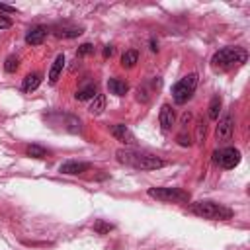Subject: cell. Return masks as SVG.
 <instances>
[{
    "label": "cell",
    "instance_id": "cell-1",
    "mask_svg": "<svg viewBox=\"0 0 250 250\" xmlns=\"http://www.w3.org/2000/svg\"><path fill=\"white\" fill-rule=\"evenodd\" d=\"M117 160L121 164L133 166L137 170H156L162 168L166 162L150 152H143V150H133V148H119L117 150Z\"/></svg>",
    "mask_w": 250,
    "mask_h": 250
},
{
    "label": "cell",
    "instance_id": "cell-2",
    "mask_svg": "<svg viewBox=\"0 0 250 250\" xmlns=\"http://www.w3.org/2000/svg\"><path fill=\"white\" fill-rule=\"evenodd\" d=\"M189 211L197 217H203V219H209V221H227V219H232V209L223 205V203H217V201H211V199H201V201H195L189 205Z\"/></svg>",
    "mask_w": 250,
    "mask_h": 250
},
{
    "label": "cell",
    "instance_id": "cell-3",
    "mask_svg": "<svg viewBox=\"0 0 250 250\" xmlns=\"http://www.w3.org/2000/svg\"><path fill=\"white\" fill-rule=\"evenodd\" d=\"M248 59V53L240 47H225V49H219L213 59H211V64L215 68H221V70H229L232 66H238L242 62H246Z\"/></svg>",
    "mask_w": 250,
    "mask_h": 250
},
{
    "label": "cell",
    "instance_id": "cell-4",
    "mask_svg": "<svg viewBox=\"0 0 250 250\" xmlns=\"http://www.w3.org/2000/svg\"><path fill=\"white\" fill-rule=\"evenodd\" d=\"M148 197L164 201V203H188L189 193L182 188H148L146 189Z\"/></svg>",
    "mask_w": 250,
    "mask_h": 250
},
{
    "label": "cell",
    "instance_id": "cell-5",
    "mask_svg": "<svg viewBox=\"0 0 250 250\" xmlns=\"http://www.w3.org/2000/svg\"><path fill=\"white\" fill-rule=\"evenodd\" d=\"M195 88H197V74L191 72V74L184 76L182 80H178L172 86V98H174V102L176 104H186L193 96Z\"/></svg>",
    "mask_w": 250,
    "mask_h": 250
},
{
    "label": "cell",
    "instance_id": "cell-6",
    "mask_svg": "<svg viewBox=\"0 0 250 250\" xmlns=\"http://www.w3.org/2000/svg\"><path fill=\"white\" fill-rule=\"evenodd\" d=\"M213 156H215V162H217L219 166L227 168V170L234 168V166L240 162V150L234 148V146H225V148L217 150Z\"/></svg>",
    "mask_w": 250,
    "mask_h": 250
},
{
    "label": "cell",
    "instance_id": "cell-7",
    "mask_svg": "<svg viewBox=\"0 0 250 250\" xmlns=\"http://www.w3.org/2000/svg\"><path fill=\"white\" fill-rule=\"evenodd\" d=\"M232 131H234V121H232V115H223L219 119V125H217V139L219 141H230L232 139Z\"/></svg>",
    "mask_w": 250,
    "mask_h": 250
},
{
    "label": "cell",
    "instance_id": "cell-8",
    "mask_svg": "<svg viewBox=\"0 0 250 250\" xmlns=\"http://www.w3.org/2000/svg\"><path fill=\"white\" fill-rule=\"evenodd\" d=\"M111 135L117 139V141H121L123 145H137V139H135V135L129 131V127L125 125V123H115L113 127H111Z\"/></svg>",
    "mask_w": 250,
    "mask_h": 250
},
{
    "label": "cell",
    "instance_id": "cell-9",
    "mask_svg": "<svg viewBox=\"0 0 250 250\" xmlns=\"http://www.w3.org/2000/svg\"><path fill=\"white\" fill-rule=\"evenodd\" d=\"M53 33H55L57 37L72 39V37H78V35L82 33V27H80V25H72V23L64 21V23H57V25H53Z\"/></svg>",
    "mask_w": 250,
    "mask_h": 250
},
{
    "label": "cell",
    "instance_id": "cell-10",
    "mask_svg": "<svg viewBox=\"0 0 250 250\" xmlns=\"http://www.w3.org/2000/svg\"><path fill=\"white\" fill-rule=\"evenodd\" d=\"M90 170V164L88 162H78V160H68L64 164H61L59 172L61 174H66V176H76V174H84Z\"/></svg>",
    "mask_w": 250,
    "mask_h": 250
},
{
    "label": "cell",
    "instance_id": "cell-11",
    "mask_svg": "<svg viewBox=\"0 0 250 250\" xmlns=\"http://www.w3.org/2000/svg\"><path fill=\"white\" fill-rule=\"evenodd\" d=\"M174 121H176L174 109H172L168 104H164V105L160 107V113H158V123H160V129H162L164 133H168V131L172 129Z\"/></svg>",
    "mask_w": 250,
    "mask_h": 250
},
{
    "label": "cell",
    "instance_id": "cell-12",
    "mask_svg": "<svg viewBox=\"0 0 250 250\" xmlns=\"http://www.w3.org/2000/svg\"><path fill=\"white\" fill-rule=\"evenodd\" d=\"M47 37V27L45 25H35L25 33V43L29 45H41L43 39Z\"/></svg>",
    "mask_w": 250,
    "mask_h": 250
},
{
    "label": "cell",
    "instance_id": "cell-13",
    "mask_svg": "<svg viewBox=\"0 0 250 250\" xmlns=\"http://www.w3.org/2000/svg\"><path fill=\"white\" fill-rule=\"evenodd\" d=\"M107 90L111 94H115V96H125L129 92V84L125 80H121V78H109L107 80Z\"/></svg>",
    "mask_w": 250,
    "mask_h": 250
},
{
    "label": "cell",
    "instance_id": "cell-14",
    "mask_svg": "<svg viewBox=\"0 0 250 250\" xmlns=\"http://www.w3.org/2000/svg\"><path fill=\"white\" fill-rule=\"evenodd\" d=\"M62 68H64V55H57V59L53 61L51 70H49V82H51V84H55V82L59 80Z\"/></svg>",
    "mask_w": 250,
    "mask_h": 250
},
{
    "label": "cell",
    "instance_id": "cell-15",
    "mask_svg": "<svg viewBox=\"0 0 250 250\" xmlns=\"http://www.w3.org/2000/svg\"><path fill=\"white\" fill-rule=\"evenodd\" d=\"M39 84H41V74L39 72H31V74H27L23 78L21 88H23V92H33V90L39 88Z\"/></svg>",
    "mask_w": 250,
    "mask_h": 250
},
{
    "label": "cell",
    "instance_id": "cell-16",
    "mask_svg": "<svg viewBox=\"0 0 250 250\" xmlns=\"http://www.w3.org/2000/svg\"><path fill=\"white\" fill-rule=\"evenodd\" d=\"M104 109H105V96H104V94H96V98L92 100L88 111H90L92 115H100Z\"/></svg>",
    "mask_w": 250,
    "mask_h": 250
},
{
    "label": "cell",
    "instance_id": "cell-17",
    "mask_svg": "<svg viewBox=\"0 0 250 250\" xmlns=\"http://www.w3.org/2000/svg\"><path fill=\"white\" fill-rule=\"evenodd\" d=\"M137 61H139V53H137L135 49H129V51H125L123 57H121V66L133 68V66L137 64Z\"/></svg>",
    "mask_w": 250,
    "mask_h": 250
},
{
    "label": "cell",
    "instance_id": "cell-18",
    "mask_svg": "<svg viewBox=\"0 0 250 250\" xmlns=\"http://www.w3.org/2000/svg\"><path fill=\"white\" fill-rule=\"evenodd\" d=\"M96 94H98L96 86H94V84H88V86H84V88H80V90L76 92V100H80V102L94 100V98H96Z\"/></svg>",
    "mask_w": 250,
    "mask_h": 250
},
{
    "label": "cell",
    "instance_id": "cell-19",
    "mask_svg": "<svg viewBox=\"0 0 250 250\" xmlns=\"http://www.w3.org/2000/svg\"><path fill=\"white\" fill-rule=\"evenodd\" d=\"M25 152H27V156H33V158H47V154H49V150L41 145H29L25 148Z\"/></svg>",
    "mask_w": 250,
    "mask_h": 250
},
{
    "label": "cell",
    "instance_id": "cell-20",
    "mask_svg": "<svg viewBox=\"0 0 250 250\" xmlns=\"http://www.w3.org/2000/svg\"><path fill=\"white\" fill-rule=\"evenodd\" d=\"M219 111H221V96H213V100L209 104V117L219 119Z\"/></svg>",
    "mask_w": 250,
    "mask_h": 250
},
{
    "label": "cell",
    "instance_id": "cell-21",
    "mask_svg": "<svg viewBox=\"0 0 250 250\" xmlns=\"http://www.w3.org/2000/svg\"><path fill=\"white\" fill-rule=\"evenodd\" d=\"M18 66H20V59H18V57H8V59H6V62H4L6 72H16V70H18Z\"/></svg>",
    "mask_w": 250,
    "mask_h": 250
},
{
    "label": "cell",
    "instance_id": "cell-22",
    "mask_svg": "<svg viewBox=\"0 0 250 250\" xmlns=\"http://www.w3.org/2000/svg\"><path fill=\"white\" fill-rule=\"evenodd\" d=\"M113 227L109 225V223H104V221H98L96 225H94V230L98 232V234H105V232H109Z\"/></svg>",
    "mask_w": 250,
    "mask_h": 250
},
{
    "label": "cell",
    "instance_id": "cell-23",
    "mask_svg": "<svg viewBox=\"0 0 250 250\" xmlns=\"http://www.w3.org/2000/svg\"><path fill=\"white\" fill-rule=\"evenodd\" d=\"M92 51H94V45L92 43H82L78 47V55H90Z\"/></svg>",
    "mask_w": 250,
    "mask_h": 250
},
{
    "label": "cell",
    "instance_id": "cell-24",
    "mask_svg": "<svg viewBox=\"0 0 250 250\" xmlns=\"http://www.w3.org/2000/svg\"><path fill=\"white\" fill-rule=\"evenodd\" d=\"M8 27H12V20L8 16L0 14V29H8Z\"/></svg>",
    "mask_w": 250,
    "mask_h": 250
},
{
    "label": "cell",
    "instance_id": "cell-25",
    "mask_svg": "<svg viewBox=\"0 0 250 250\" xmlns=\"http://www.w3.org/2000/svg\"><path fill=\"white\" fill-rule=\"evenodd\" d=\"M4 12H8V14H14V12H18L14 6H8V4H0V14H4Z\"/></svg>",
    "mask_w": 250,
    "mask_h": 250
},
{
    "label": "cell",
    "instance_id": "cell-26",
    "mask_svg": "<svg viewBox=\"0 0 250 250\" xmlns=\"http://www.w3.org/2000/svg\"><path fill=\"white\" fill-rule=\"evenodd\" d=\"M205 135V125L203 123H197V139H201Z\"/></svg>",
    "mask_w": 250,
    "mask_h": 250
},
{
    "label": "cell",
    "instance_id": "cell-27",
    "mask_svg": "<svg viewBox=\"0 0 250 250\" xmlns=\"http://www.w3.org/2000/svg\"><path fill=\"white\" fill-rule=\"evenodd\" d=\"M113 55V47L111 45H107L105 49H104V57H111Z\"/></svg>",
    "mask_w": 250,
    "mask_h": 250
},
{
    "label": "cell",
    "instance_id": "cell-28",
    "mask_svg": "<svg viewBox=\"0 0 250 250\" xmlns=\"http://www.w3.org/2000/svg\"><path fill=\"white\" fill-rule=\"evenodd\" d=\"M150 51H158V43H156L154 39L150 41Z\"/></svg>",
    "mask_w": 250,
    "mask_h": 250
}]
</instances>
